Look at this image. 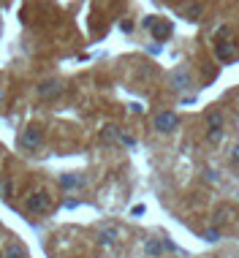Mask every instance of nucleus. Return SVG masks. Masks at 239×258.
Returning <instances> with one entry per match:
<instances>
[{
    "instance_id": "9d476101",
    "label": "nucleus",
    "mask_w": 239,
    "mask_h": 258,
    "mask_svg": "<svg viewBox=\"0 0 239 258\" xmlns=\"http://www.w3.org/2000/svg\"><path fill=\"white\" fill-rule=\"evenodd\" d=\"M117 234H120V231H117L114 226H106V228H101V234H98V237H101L103 244H114L117 242Z\"/></svg>"
},
{
    "instance_id": "423d86ee",
    "label": "nucleus",
    "mask_w": 239,
    "mask_h": 258,
    "mask_svg": "<svg viewBox=\"0 0 239 258\" xmlns=\"http://www.w3.org/2000/svg\"><path fill=\"white\" fill-rule=\"evenodd\" d=\"M60 95V81H41L38 84V98H55Z\"/></svg>"
},
{
    "instance_id": "2eb2a0df",
    "label": "nucleus",
    "mask_w": 239,
    "mask_h": 258,
    "mask_svg": "<svg viewBox=\"0 0 239 258\" xmlns=\"http://www.w3.org/2000/svg\"><path fill=\"white\" fill-rule=\"evenodd\" d=\"M188 16H191V19H198V16H201V14H204V6H198V3H193V6H188Z\"/></svg>"
},
{
    "instance_id": "f257e3e1",
    "label": "nucleus",
    "mask_w": 239,
    "mask_h": 258,
    "mask_svg": "<svg viewBox=\"0 0 239 258\" xmlns=\"http://www.w3.org/2000/svg\"><path fill=\"white\" fill-rule=\"evenodd\" d=\"M207 139H209V144H218L223 139V114L220 112H212L207 117Z\"/></svg>"
},
{
    "instance_id": "39448f33",
    "label": "nucleus",
    "mask_w": 239,
    "mask_h": 258,
    "mask_svg": "<svg viewBox=\"0 0 239 258\" xmlns=\"http://www.w3.org/2000/svg\"><path fill=\"white\" fill-rule=\"evenodd\" d=\"M22 147L25 149H38V144H41V130L38 128H28L25 133H22Z\"/></svg>"
},
{
    "instance_id": "4468645a",
    "label": "nucleus",
    "mask_w": 239,
    "mask_h": 258,
    "mask_svg": "<svg viewBox=\"0 0 239 258\" xmlns=\"http://www.w3.org/2000/svg\"><path fill=\"white\" fill-rule=\"evenodd\" d=\"M231 220H234V210H228V207L218 210V223H231Z\"/></svg>"
},
{
    "instance_id": "f8f14e48",
    "label": "nucleus",
    "mask_w": 239,
    "mask_h": 258,
    "mask_svg": "<svg viewBox=\"0 0 239 258\" xmlns=\"http://www.w3.org/2000/svg\"><path fill=\"white\" fill-rule=\"evenodd\" d=\"M101 139L103 142H120V128H117V125H106V128L101 130Z\"/></svg>"
},
{
    "instance_id": "9b49d317",
    "label": "nucleus",
    "mask_w": 239,
    "mask_h": 258,
    "mask_svg": "<svg viewBox=\"0 0 239 258\" xmlns=\"http://www.w3.org/2000/svg\"><path fill=\"white\" fill-rule=\"evenodd\" d=\"M3 256H6V258H28V253H25L22 244L11 242V244H6V253H3Z\"/></svg>"
},
{
    "instance_id": "aec40b11",
    "label": "nucleus",
    "mask_w": 239,
    "mask_h": 258,
    "mask_svg": "<svg viewBox=\"0 0 239 258\" xmlns=\"http://www.w3.org/2000/svg\"><path fill=\"white\" fill-rule=\"evenodd\" d=\"M237 198H239V193H237Z\"/></svg>"
},
{
    "instance_id": "f03ea898",
    "label": "nucleus",
    "mask_w": 239,
    "mask_h": 258,
    "mask_svg": "<svg viewBox=\"0 0 239 258\" xmlns=\"http://www.w3.org/2000/svg\"><path fill=\"white\" fill-rule=\"evenodd\" d=\"M52 210V198H49V193H33V196H28V212H33V215H44V212Z\"/></svg>"
},
{
    "instance_id": "ddd939ff",
    "label": "nucleus",
    "mask_w": 239,
    "mask_h": 258,
    "mask_svg": "<svg viewBox=\"0 0 239 258\" xmlns=\"http://www.w3.org/2000/svg\"><path fill=\"white\" fill-rule=\"evenodd\" d=\"M60 185H63V188H79V185H82V177H76V174H63V177H60Z\"/></svg>"
},
{
    "instance_id": "1a4fd4ad",
    "label": "nucleus",
    "mask_w": 239,
    "mask_h": 258,
    "mask_svg": "<svg viewBox=\"0 0 239 258\" xmlns=\"http://www.w3.org/2000/svg\"><path fill=\"white\" fill-rule=\"evenodd\" d=\"M171 84H174L177 90H188L191 87V76L185 74V71H177V74L171 76Z\"/></svg>"
},
{
    "instance_id": "6ab92c4d",
    "label": "nucleus",
    "mask_w": 239,
    "mask_h": 258,
    "mask_svg": "<svg viewBox=\"0 0 239 258\" xmlns=\"http://www.w3.org/2000/svg\"><path fill=\"white\" fill-rule=\"evenodd\" d=\"M0 258H6V256H3V253H0Z\"/></svg>"
},
{
    "instance_id": "20e7f679",
    "label": "nucleus",
    "mask_w": 239,
    "mask_h": 258,
    "mask_svg": "<svg viewBox=\"0 0 239 258\" xmlns=\"http://www.w3.org/2000/svg\"><path fill=\"white\" fill-rule=\"evenodd\" d=\"M163 250H174V247H171L169 242H160V239H147V242H144V253L150 258H158Z\"/></svg>"
},
{
    "instance_id": "7ed1b4c3",
    "label": "nucleus",
    "mask_w": 239,
    "mask_h": 258,
    "mask_svg": "<svg viewBox=\"0 0 239 258\" xmlns=\"http://www.w3.org/2000/svg\"><path fill=\"white\" fill-rule=\"evenodd\" d=\"M174 128H177V114L160 112V114L155 117V130H160V133H171Z\"/></svg>"
},
{
    "instance_id": "6e6552de",
    "label": "nucleus",
    "mask_w": 239,
    "mask_h": 258,
    "mask_svg": "<svg viewBox=\"0 0 239 258\" xmlns=\"http://www.w3.org/2000/svg\"><path fill=\"white\" fill-rule=\"evenodd\" d=\"M218 57L220 60H231V57H237V44H234V41L218 44Z\"/></svg>"
},
{
    "instance_id": "a211bd4d",
    "label": "nucleus",
    "mask_w": 239,
    "mask_h": 258,
    "mask_svg": "<svg viewBox=\"0 0 239 258\" xmlns=\"http://www.w3.org/2000/svg\"><path fill=\"white\" fill-rule=\"evenodd\" d=\"M0 101H3V90H0Z\"/></svg>"
},
{
    "instance_id": "0eeeda50",
    "label": "nucleus",
    "mask_w": 239,
    "mask_h": 258,
    "mask_svg": "<svg viewBox=\"0 0 239 258\" xmlns=\"http://www.w3.org/2000/svg\"><path fill=\"white\" fill-rule=\"evenodd\" d=\"M147 27L152 30V35H155V38H166V35L171 33V27L166 25V22H160V19H147Z\"/></svg>"
},
{
    "instance_id": "dca6fc26",
    "label": "nucleus",
    "mask_w": 239,
    "mask_h": 258,
    "mask_svg": "<svg viewBox=\"0 0 239 258\" xmlns=\"http://www.w3.org/2000/svg\"><path fill=\"white\" fill-rule=\"evenodd\" d=\"M231 163H234V166H239V144H234V147H231Z\"/></svg>"
},
{
    "instance_id": "f3484780",
    "label": "nucleus",
    "mask_w": 239,
    "mask_h": 258,
    "mask_svg": "<svg viewBox=\"0 0 239 258\" xmlns=\"http://www.w3.org/2000/svg\"><path fill=\"white\" fill-rule=\"evenodd\" d=\"M0 193H3V196H11V185H8V182H3V185H0Z\"/></svg>"
}]
</instances>
